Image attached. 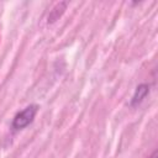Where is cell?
Instances as JSON below:
<instances>
[{"label": "cell", "mask_w": 158, "mask_h": 158, "mask_svg": "<svg viewBox=\"0 0 158 158\" xmlns=\"http://www.w3.org/2000/svg\"><path fill=\"white\" fill-rule=\"evenodd\" d=\"M38 105L37 104H31L28 106H26L23 110L19 111L14 118H12V122H11V128L14 131H20V130H23L26 128L30 123H32V121L35 120L36 115H37V111H38Z\"/></svg>", "instance_id": "1"}, {"label": "cell", "mask_w": 158, "mask_h": 158, "mask_svg": "<svg viewBox=\"0 0 158 158\" xmlns=\"http://www.w3.org/2000/svg\"><path fill=\"white\" fill-rule=\"evenodd\" d=\"M149 85L148 84H139L136 86V90L132 95V99H131V106L135 107V106H138L144 99L146 96L149 94Z\"/></svg>", "instance_id": "2"}, {"label": "cell", "mask_w": 158, "mask_h": 158, "mask_svg": "<svg viewBox=\"0 0 158 158\" xmlns=\"http://www.w3.org/2000/svg\"><path fill=\"white\" fill-rule=\"evenodd\" d=\"M67 6H68V2H58V4L51 10V12H49V15H48V23L56 22V21L62 16V14L64 12V10H65Z\"/></svg>", "instance_id": "3"}, {"label": "cell", "mask_w": 158, "mask_h": 158, "mask_svg": "<svg viewBox=\"0 0 158 158\" xmlns=\"http://www.w3.org/2000/svg\"><path fill=\"white\" fill-rule=\"evenodd\" d=\"M149 158H158V151H154V152H153V154H152Z\"/></svg>", "instance_id": "4"}]
</instances>
